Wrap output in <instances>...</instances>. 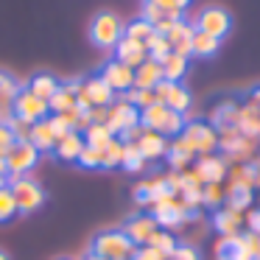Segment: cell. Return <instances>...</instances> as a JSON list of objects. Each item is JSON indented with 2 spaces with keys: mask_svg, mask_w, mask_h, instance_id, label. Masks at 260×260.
I'll use <instances>...</instances> for the list:
<instances>
[{
  "mask_svg": "<svg viewBox=\"0 0 260 260\" xmlns=\"http://www.w3.org/2000/svg\"><path fill=\"white\" fill-rule=\"evenodd\" d=\"M92 254L101 260H132L137 254V246L123 230H104L92 238Z\"/></svg>",
  "mask_w": 260,
  "mask_h": 260,
  "instance_id": "6da1fadb",
  "label": "cell"
},
{
  "mask_svg": "<svg viewBox=\"0 0 260 260\" xmlns=\"http://www.w3.org/2000/svg\"><path fill=\"white\" fill-rule=\"evenodd\" d=\"M148 213L157 218L159 230H162V226L165 230H174V226H182V224H187V221H193L199 215L196 210H190L179 196H174V193H165L162 199H157Z\"/></svg>",
  "mask_w": 260,
  "mask_h": 260,
  "instance_id": "7a4b0ae2",
  "label": "cell"
},
{
  "mask_svg": "<svg viewBox=\"0 0 260 260\" xmlns=\"http://www.w3.org/2000/svg\"><path fill=\"white\" fill-rule=\"evenodd\" d=\"M123 20L115 12H98L90 23V40L98 48H115L118 40L123 37Z\"/></svg>",
  "mask_w": 260,
  "mask_h": 260,
  "instance_id": "3957f363",
  "label": "cell"
},
{
  "mask_svg": "<svg viewBox=\"0 0 260 260\" xmlns=\"http://www.w3.org/2000/svg\"><path fill=\"white\" fill-rule=\"evenodd\" d=\"M9 187H12L17 210L23 215L34 213V210H40L42 204H45V190H42V185L37 179H31V176H12V179H9Z\"/></svg>",
  "mask_w": 260,
  "mask_h": 260,
  "instance_id": "277c9868",
  "label": "cell"
},
{
  "mask_svg": "<svg viewBox=\"0 0 260 260\" xmlns=\"http://www.w3.org/2000/svg\"><path fill=\"white\" fill-rule=\"evenodd\" d=\"M3 162H6L9 179H12V176H28L31 171L37 168V162H40V151L34 148L31 140H17L9 148L6 157H3Z\"/></svg>",
  "mask_w": 260,
  "mask_h": 260,
  "instance_id": "5b68a950",
  "label": "cell"
},
{
  "mask_svg": "<svg viewBox=\"0 0 260 260\" xmlns=\"http://www.w3.org/2000/svg\"><path fill=\"white\" fill-rule=\"evenodd\" d=\"M179 137L193 148L196 157L218 151V132H215L210 123H202V120H190V123H185V129H182Z\"/></svg>",
  "mask_w": 260,
  "mask_h": 260,
  "instance_id": "8992f818",
  "label": "cell"
},
{
  "mask_svg": "<svg viewBox=\"0 0 260 260\" xmlns=\"http://www.w3.org/2000/svg\"><path fill=\"white\" fill-rule=\"evenodd\" d=\"M115 92L109 90V84L101 76H90V79L79 81V109H90V107H109L115 104Z\"/></svg>",
  "mask_w": 260,
  "mask_h": 260,
  "instance_id": "52a82bcc",
  "label": "cell"
},
{
  "mask_svg": "<svg viewBox=\"0 0 260 260\" xmlns=\"http://www.w3.org/2000/svg\"><path fill=\"white\" fill-rule=\"evenodd\" d=\"M154 95H157V104H165L171 112H179V115H187L193 107V95L182 81H159L154 87Z\"/></svg>",
  "mask_w": 260,
  "mask_h": 260,
  "instance_id": "ba28073f",
  "label": "cell"
},
{
  "mask_svg": "<svg viewBox=\"0 0 260 260\" xmlns=\"http://www.w3.org/2000/svg\"><path fill=\"white\" fill-rule=\"evenodd\" d=\"M193 28L204 31V34L215 37V40H224V37L230 34V28H232V14L226 12L224 6H207V9L199 12Z\"/></svg>",
  "mask_w": 260,
  "mask_h": 260,
  "instance_id": "9c48e42d",
  "label": "cell"
},
{
  "mask_svg": "<svg viewBox=\"0 0 260 260\" xmlns=\"http://www.w3.org/2000/svg\"><path fill=\"white\" fill-rule=\"evenodd\" d=\"M48 115H51V109H48V101L37 98L25 84L20 87L17 98H14V118H20V120H25V123L34 126L37 120H45Z\"/></svg>",
  "mask_w": 260,
  "mask_h": 260,
  "instance_id": "30bf717a",
  "label": "cell"
},
{
  "mask_svg": "<svg viewBox=\"0 0 260 260\" xmlns=\"http://www.w3.org/2000/svg\"><path fill=\"white\" fill-rule=\"evenodd\" d=\"M140 123V109L135 107V104L123 101V98H115V104H109L107 107V129L112 132L115 137L120 135L123 129H129V126H137Z\"/></svg>",
  "mask_w": 260,
  "mask_h": 260,
  "instance_id": "8fae6325",
  "label": "cell"
},
{
  "mask_svg": "<svg viewBox=\"0 0 260 260\" xmlns=\"http://www.w3.org/2000/svg\"><path fill=\"white\" fill-rule=\"evenodd\" d=\"M98 76L107 81L115 95H123V92H129L132 87H135V70L126 68L123 62H118L115 56L109 59V62H104V68L98 70Z\"/></svg>",
  "mask_w": 260,
  "mask_h": 260,
  "instance_id": "7c38bea8",
  "label": "cell"
},
{
  "mask_svg": "<svg viewBox=\"0 0 260 260\" xmlns=\"http://www.w3.org/2000/svg\"><path fill=\"white\" fill-rule=\"evenodd\" d=\"M123 232L129 235V241L140 249V246H148V243H151V238L159 232V224L151 213H135L123 224Z\"/></svg>",
  "mask_w": 260,
  "mask_h": 260,
  "instance_id": "4fadbf2b",
  "label": "cell"
},
{
  "mask_svg": "<svg viewBox=\"0 0 260 260\" xmlns=\"http://www.w3.org/2000/svg\"><path fill=\"white\" fill-rule=\"evenodd\" d=\"M193 171L199 174L202 185H210V182H224L226 171H230V162H226L221 154H202V157L193 159Z\"/></svg>",
  "mask_w": 260,
  "mask_h": 260,
  "instance_id": "5bb4252c",
  "label": "cell"
},
{
  "mask_svg": "<svg viewBox=\"0 0 260 260\" xmlns=\"http://www.w3.org/2000/svg\"><path fill=\"white\" fill-rule=\"evenodd\" d=\"M165 193H171L168 179H165V176H151V179L140 182V185H137L135 190H132V196H135V202L140 204V207L151 210V207H154V202H157V199H162Z\"/></svg>",
  "mask_w": 260,
  "mask_h": 260,
  "instance_id": "9a60e30c",
  "label": "cell"
},
{
  "mask_svg": "<svg viewBox=\"0 0 260 260\" xmlns=\"http://www.w3.org/2000/svg\"><path fill=\"white\" fill-rule=\"evenodd\" d=\"M79 81H81V79L59 81V90L53 92V98L48 101L51 115H62V112H70V109L79 107Z\"/></svg>",
  "mask_w": 260,
  "mask_h": 260,
  "instance_id": "2e32d148",
  "label": "cell"
},
{
  "mask_svg": "<svg viewBox=\"0 0 260 260\" xmlns=\"http://www.w3.org/2000/svg\"><path fill=\"white\" fill-rule=\"evenodd\" d=\"M238 118H241V104L232 101V98H224L213 107L210 112V126L215 132H224V129H238Z\"/></svg>",
  "mask_w": 260,
  "mask_h": 260,
  "instance_id": "e0dca14e",
  "label": "cell"
},
{
  "mask_svg": "<svg viewBox=\"0 0 260 260\" xmlns=\"http://www.w3.org/2000/svg\"><path fill=\"white\" fill-rule=\"evenodd\" d=\"M20 81L12 73L0 70V123H9L14 118V98L20 92Z\"/></svg>",
  "mask_w": 260,
  "mask_h": 260,
  "instance_id": "ac0fdd59",
  "label": "cell"
},
{
  "mask_svg": "<svg viewBox=\"0 0 260 260\" xmlns=\"http://www.w3.org/2000/svg\"><path fill=\"white\" fill-rule=\"evenodd\" d=\"M115 51V59L118 62H123L126 68H140L143 62L148 59V51H146V45L143 42H135V40H129V37H120L118 40V45L112 48Z\"/></svg>",
  "mask_w": 260,
  "mask_h": 260,
  "instance_id": "d6986e66",
  "label": "cell"
},
{
  "mask_svg": "<svg viewBox=\"0 0 260 260\" xmlns=\"http://www.w3.org/2000/svg\"><path fill=\"white\" fill-rule=\"evenodd\" d=\"M81 148H84V135H81V132H68L64 137L56 140V146H53L51 154L56 159H62V162H76Z\"/></svg>",
  "mask_w": 260,
  "mask_h": 260,
  "instance_id": "ffe728a7",
  "label": "cell"
},
{
  "mask_svg": "<svg viewBox=\"0 0 260 260\" xmlns=\"http://www.w3.org/2000/svg\"><path fill=\"white\" fill-rule=\"evenodd\" d=\"M165 40H168L171 51L179 53V56H187L190 59V45H193V25L187 23V20H179V23L174 25V28L165 34Z\"/></svg>",
  "mask_w": 260,
  "mask_h": 260,
  "instance_id": "44dd1931",
  "label": "cell"
},
{
  "mask_svg": "<svg viewBox=\"0 0 260 260\" xmlns=\"http://www.w3.org/2000/svg\"><path fill=\"white\" fill-rule=\"evenodd\" d=\"M135 146L140 148L143 159L148 162V159H159V157H165V154H168V137L157 135V132H148V129H143L140 140H137Z\"/></svg>",
  "mask_w": 260,
  "mask_h": 260,
  "instance_id": "7402d4cb",
  "label": "cell"
},
{
  "mask_svg": "<svg viewBox=\"0 0 260 260\" xmlns=\"http://www.w3.org/2000/svg\"><path fill=\"white\" fill-rule=\"evenodd\" d=\"M213 226L221 232V238H230V235H241V226H243V213L230 207H218L213 213Z\"/></svg>",
  "mask_w": 260,
  "mask_h": 260,
  "instance_id": "603a6c76",
  "label": "cell"
},
{
  "mask_svg": "<svg viewBox=\"0 0 260 260\" xmlns=\"http://www.w3.org/2000/svg\"><path fill=\"white\" fill-rule=\"evenodd\" d=\"M215 260H252L246 252V243H243V232L241 235H230V238H218Z\"/></svg>",
  "mask_w": 260,
  "mask_h": 260,
  "instance_id": "cb8c5ba5",
  "label": "cell"
},
{
  "mask_svg": "<svg viewBox=\"0 0 260 260\" xmlns=\"http://www.w3.org/2000/svg\"><path fill=\"white\" fill-rule=\"evenodd\" d=\"M165 157H168L174 171H187L193 165V159H196V154H193V148L182 137H174V140H168V154Z\"/></svg>",
  "mask_w": 260,
  "mask_h": 260,
  "instance_id": "d4e9b609",
  "label": "cell"
},
{
  "mask_svg": "<svg viewBox=\"0 0 260 260\" xmlns=\"http://www.w3.org/2000/svg\"><path fill=\"white\" fill-rule=\"evenodd\" d=\"M31 143H34V148L40 154H51L53 151V146H56V132H53V126H51V120H37L34 126H31V137H28Z\"/></svg>",
  "mask_w": 260,
  "mask_h": 260,
  "instance_id": "484cf974",
  "label": "cell"
},
{
  "mask_svg": "<svg viewBox=\"0 0 260 260\" xmlns=\"http://www.w3.org/2000/svg\"><path fill=\"white\" fill-rule=\"evenodd\" d=\"M226 185L230 187H257V165L254 162H238V165H230L226 171Z\"/></svg>",
  "mask_w": 260,
  "mask_h": 260,
  "instance_id": "4316f807",
  "label": "cell"
},
{
  "mask_svg": "<svg viewBox=\"0 0 260 260\" xmlns=\"http://www.w3.org/2000/svg\"><path fill=\"white\" fill-rule=\"evenodd\" d=\"M162 81V68L154 59H146L140 68H135V87L137 90H154Z\"/></svg>",
  "mask_w": 260,
  "mask_h": 260,
  "instance_id": "83f0119b",
  "label": "cell"
},
{
  "mask_svg": "<svg viewBox=\"0 0 260 260\" xmlns=\"http://www.w3.org/2000/svg\"><path fill=\"white\" fill-rule=\"evenodd\" d=\"M25 87H28L31 92H34L37 98H42V101H51L53 92L59 90V79L51 73H34L28 81H25Z\"/></svg>",
  "mask_w": 260,
  "mask_h": 260,
  "instance_id": "f1b7e54d",
  "label": "cell"
},
{
  "mask_svg": "<svg viewBox=\"0 0 260 260\" xmlns=\"http://www.w3.org/2000/svg\"><path fill=\"white\" fill-rule=\"evenodd\" d=\"M218 45L221 40H215V37L204 34V31L193 28V45H190V56H199V59H210L218 53Z\"/></svg>",
  "mask_w": 260,
  "mask_h": 260,
  "instance_id": "f546056e",
  "label": "cell"
},
{
  "mask_svg": "<svg viewBox=\"0 0 260 260\" xmlns=\"http://www.w3.org/2000/svg\"><path fill=\"white\" fill-rule=\"evenodd\" d=\"M168 112H171V109L165 107V104H154V107L140 109V126H143V129H148V132H157V135H159V129H162Z\"/></svg>",
  "mask_w": 260,
  "mask_h": 260,
  "instance_id": "4dcf8cb0",
  "label": "cell"
},
{
  "mask_svg": "<svg viewBox=\"0 0 260 260\" xmlns=\"http://www.w3.org/2000/svg\"><path fill=\"white\" fill-rule=\"evenodd\" d=\"M238 132L243 137H252V140H260V115L254 112L249 104H241V118H238Z\"/></svg>",
  "mask_w": 260,
  "mask_h": 260,
  "instance_id": "1f68e13d",
  "label": "cell"
},
{
  "mask_svg": "<svg viewBox=\"0 0 260 260\" xmlns=\"http://www.w3.org/2000/svg\"><path fill=\"white\" fill-rule=\"evenodd\" d=\"M159 68H162V79L165 81H182V76L187 73V56H179V53L171 51L168 56L159 62Z\"/></svg>",
  "mask_w": 260,
  "mask_h": 260,
  "instance_id": "d6a6232c",
  "label": "cell"
},
{
  "mask_svg": "<svg viewBox=\"0 0 260 260\" xmlns=\"http://www.w3.org/2000/svg\"><path fill=\"white\" fill-rule=\"evenodd\" d=\"M202 204L204 207H224L226 204V187L224 182H210V185L202 187Z\"/></svg>",
  "mask_w": 260,
  "mask_h": 260,
  "instance_id": "836d02e7",
  "label": "cell"
},
{
  "mask_svg": "<svg viewBox=\"0 0 260 260\" xmlns=\"http://www.w3.org/2000/svg\"><path fill=\"white\" fill-rule=\"evenodd\" d=\"M112 132L107 129V123H90V129L84 132V143L92 148H107L112 143Z\"/></svg>",
  "mask_w": 260,
  "mask_h": 260,
  "instance_id": "e575fe53",
  "label": "cell"
},
{
  "mask_svg": "<svg viewBox=\"0 0 260 260\" xmlns=\"http://www.w3.org/2000/svg\"><path fill=\"white\" fill-rule=\"evenodd\" d=\"M120 168L129 171V174H140L146 168V159H143L140 148L135 143H123V159H120Z\"/></svg>",
  "mask_w": 260,
  "mask_h": 260,
  "instance_id": "d590c367",
  "label": "cell"
},
{
  "mask_svg": "<svg viewBox=\"0 0 260 260\" xmlns=\"http://www.w3.org/2000/svg\"><path fill=\"white\" fill-rule=\"evenodd\" d=\"M249 204H252V190H249V187H230V185H226V204H224V207L243 213Z\"/></svg>",
  "mask_w": 260,
  "mask_h": 260,
  "instance_id": "8d00e7d4",
  "label": "cell"
},
{
  "mask_svg": "<svg viewBox=\"0 0 260 260\" xmlns=\"http://www.w3.org/2000/svg\"><path fill=\"white\" fill-rule=\"evenodd\" d=\"M151 34H154V25L146 23L143 17H137V20H132V23L123 25V37H129V40H135V42H143V45L148 42Z\"/></svg>",
  "mask_w": 260,
  "mask_h": 260,
  "instance_id": "74e56055",
  "label": "cell"
},
{
  "mask_svg": "<svg viewBox=\"0 0 260 260\" xmlns=\"http://www.w3.org/2000/svg\"><path fill=\"white\" fill-rule=\"evenodd\" d=\"M20 210H17V202H14V193L12 187H0V224H9L12 218H17Z\"/></svg>",
  "mask_w": 260,
  "mask_h": 260,
  "instance_id": "f35d334b",
  "label": "cell"
},
{
  "mask_svg": "<svg viewBox=\"0 0 260 260\" xmlns=\"http://www.w3.org/2000/svg\"><path fill=\"white\" fill-rule=\"evenodd\" d=\"M120 159H123V140L112 137V143L101 148V168H118Z\"/></svg>",
  "mask_w": 260,
  "mask_h": 260,
  "instance_id": "ab89813d",
  "label": "cell"
},
{
  "mask_svg": "<svg viewBox=\"0 0 260 260\" xmlns=\"http://www.w3.org/2000/svg\"><path fill=\"white\" fill-rule=\"evenodd\" d=\"M146 51H148V59L162 62V59L171 53V45H168V40H165L162 34H157V31H154V34L148 37V42H146Z\"/></svg>",
  "mask_w": 260,
  "mask_h": 260,
  "instance_id": "60d3db41",
  "label": "cell"
},
{
  "mask_svg": "<svg viewBox=\"0 0 260 260\" xmlns=\"http://www.w3.org/2000/svg\"><path fill=\"white\" fill-rule=\"evenodd\" d=\"M148 246H151V249H157V252H159V254H162V257H165V260H168V257H171V254H174V249H176V246H179V243H176V238H174V235H171V232H168V230H159V232H157V235H154V238H151V243H148Z\"/></svg>",
  "mask_w": 260,
  "mask_h": 260,
  "instance_id": "b9f144b4",
  "label": "cell"
},
{
  "mask_svg": "<svg viewBox=\"0 0 260 260\" xmlns=\"http://www.w3.org/2000/svg\"><path fill=\"white\" fill-rule=\"evenodd\" d=\"M123 101L135 104L137 109H146V107H154L157 104V95H154V90H137V87H132L129 92H123Z\"/></svg>",
  "mask_w": 260,
  "mask_h": 260,
  "instance_id": "7bdbcfd3",
  "label": "cell"
},
{
  "mask_svg": "<svg viewBox=\"0 0 260 260\" xmlns=\"http://www.w3.org/2000/svg\"><path fill=\"white\" fill-rule=\"evenodd\" d=\"M76 162L81 165V168H101V148H92L84 143V148H81L79 159Z\"/></svg>",
  "mask_w": 260,
  "mask_h": 260,
  "instance_id": "ee69618b",
  "label": "cell"
},
{
  "mask_svg": "<svg viewBox=\"0 0 260 260\" xmlns=\"http://www.w3.org/2000/svg\"><path fill=\"white\" fill-rule=\"evenodd\" d=\"M6 126L12 129L14 140H28L31 137V123H25V120H20V118H12Z\"/></svg>",
  "mask_w": 260,
  "mask_h": 260,
  "instance_id": "f6af8a7d",
  "label": "cell"
},
{
  "mask_svg": "<svg viewBox=\"0 0 260 260\" xmlns=\"http://www.w3.org/2000/svg\"><path fill=\"white\" fill-rule=\"evenodd\" d=\"M14 143H17V140H14L12 129H9L6 123H0V159L6 157V154H9V148H12Z\"/></svg>",
  "mask_w": 260,
  "mask_h": 260,
  "instance_id": "bcb514c9",
  "label": "cell"
},
{
  "mask_svg": "<svg viewBox=\"0 0 260 260\" xmlns=\"http://www.w3.org/2000/svg\"><path fill=\"white\" fill-rule=\"evenodd\" d=\"M243 243H246L249 257L260 260V235H257V232H246V235H243Z\"/></svg>",
  "mask_w": 260,
  "mask_h": 260,
  "instance_id": "7dc6e473",
  "label": "cell"
},
{
  "mask_svg": "<svg viewBox=\"0 0 260 260\" xmlns=\"http://www.w3.org/2000/svg\"><path fill=\"white\" fill-rule=\"evenodd\" d=\"M168 260H199V252L193 246H176Z\"/></svg>",
  "mask_w": 260,
  "mask_h": 260,
  "instance_id": "c3c4849f",
  "label": "cell"
},
{
  "mask_svg": "<svg viewBox=\"0 0 260 260\" xmlns=\"http://www.w3.org/2000/svg\"><path fill=\"white\" fill-rule=\"evenodd\" d=\"M90 120L92 123H107V107H90Z\"/></svg>",
  "mask_w": 260,
  "mask_h": 260,
  "instance_id": "681fc988",
  "label": "cell"
},
{
  "mask_svg": "<svg viewBox=\"0 0 260 260\" xmlns=\"http://www.w3.org/2000/svg\"><path fill=\"white\" fill-rule=\"evenodd\" d=\"M246 104L260 115V84H257V87H252V92H249V101H246Z\"/></svg>",
  "mask_w": 260,
  "mask_h": 260,
  "instance_id": "f907efd6",
  "label": "cell"
},
{
  "mask_svg": "<svg viewBox=\"0 0 260 260\" xmlns=\"http://www.w3.org/2000/svg\"><path fill=\"white\" fill-rule=\"evenodd\" d=\"M171 3H176V6H179V9H182V12H185V9H187V6H190V0H171Z\"/></svg>",
  "mask_w": 260,
  "mask_h": 260,
  "instance_id": "816d5d0a",
  "label": "cell"
},
{
  "mask_svg": "<svg viewBox=\"0 0 260 260\" xmlns=\"http://www.w3.org/2000/svg\"><path fill=\"white\" fill-rule=\"evenodd\" d=\"M6 185H9V176L3 174V171H0V187H6Z\"/></svg>",
  "mask_w": 260,
  "mask_h": 260,
  "instance_id": "f5cc1de1",
  "label": "cell"
},
{
  "mask_svg": "<svg viewBox=\"0 0 260 260\" xmlns=\"http://www.w3.org/2000/svg\"><path fill=\"white\" fill-rule=\"evenodd\" d=\"M132 260H148V257H146V254H140V249H137V254H135Z\"/></svg>",
  "mask_w": 260,
  "mask_h": 260,
  "instance_id": "db71d44e",
  "label": "cell"
},
{
  "mask_svg": "<svg viewBox=\"0 0 260 260\" xmlns=\"http://www.w3.org/2000/svg\"><path fill=\"white\" fill-rule=\"evenodd\" d=\"M254 165H257V171H260V148H257V157H254Z\"/></svg>",
  "mask_w": 260,
  "mask_h": 260,
  "instance_id": "11a10c76",
  "label": "cell"
},
{
  "mask_svg": "<svg viewBox=\"0 0 260 260\" xmlns=\"http://www.w3.org/2000/svg\"><path fill=\"white\" fill-rule=\"evenodd\" d=\"M0 260H12V257H9V254L3 252V249H0Z\"/></svg>",
  "mask_w": 260,
  "mask_h": 260,
  "instance_id": "9f6ffc18",
  "label": "cell"
},
{
  "mask_svg": "<svg viewBox=\"0 0 260 260\" xmlns=\"http://www.w3.org/2000/svg\"><path fill=\"white\" fill-rule=\"evenodd\" d=\"M87 260H101V257H95V254H92V252H90V257H87Z\"/></svg>",
  "mask_w": 260,
  "mask_h": 260,
  "instance_id": "6f0895ef",
  "label": "cell"
},
{
  "mask_svg": "<svg viewBox=\"0 0 260 260\" xmlns=\"http://www.w3.org/2000/svg\"><path fill=\"white\" fill-rule=\"evenodd\" d=\"M257 187H260V171H257Z\"/></svg>",
  "mask_w": 260,
  "mask_h": 260,
  "instance_id": "680465c9",
  "label": "cell"
},
{
  "mask_svg": "<svg viewBox=\"0 0 260 260\" xmlns=\"http://www.w3.org/2000/svg\"><path fill=\"white\" fill-rule=\"evenodd\" d=\"M59 260H70V257H59Z\"/></svg>",
  "mask_w": 260,
  "mask_h": 260,
  "instance_id": "91938a15",
  "label": "cell"
}]
</instances>
